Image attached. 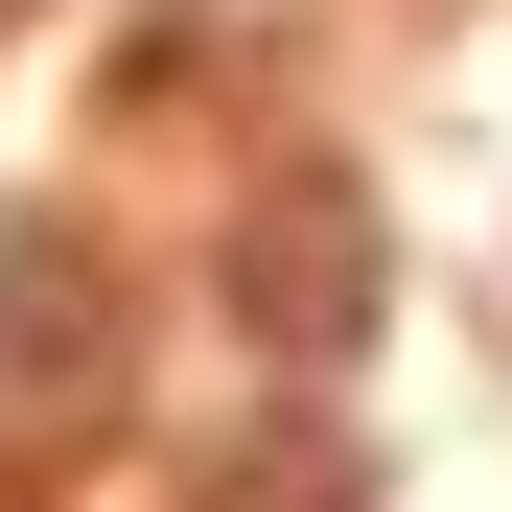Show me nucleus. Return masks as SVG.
Instances as JSON below:
<instances>
[{
	"instance_id": "nucleus-2",
	"label": "nucleus",
	"mask_w": 512,
	"mask_h": 512,
	"mask_svg": "<svg viewBox=\"0 0 512 512\" xmlns=\"http://www.w3.org/2000/svg\"><path fill=\"white\" fill-rule=\"evenodd\" d=\"M233 303L280 326V350H350V303H373V210H350V187H256V233H233Z\"/></svg>"
},
{
	"instance_id": "nucleus-1",
	"label": "nucleus",
	"mask_w": 512,
	"mask_h": 512,
	"mask_svg": "<svg viewBox=\"0 0 512 512\" xmlns=\"http://www.w3.org/2000/svg\"><path fill=\"white\" fill-rule=\"evenodd\" d=\"M117 419V303H94V256H0V443H94Z\"/></svg>"
}]
</instances>
